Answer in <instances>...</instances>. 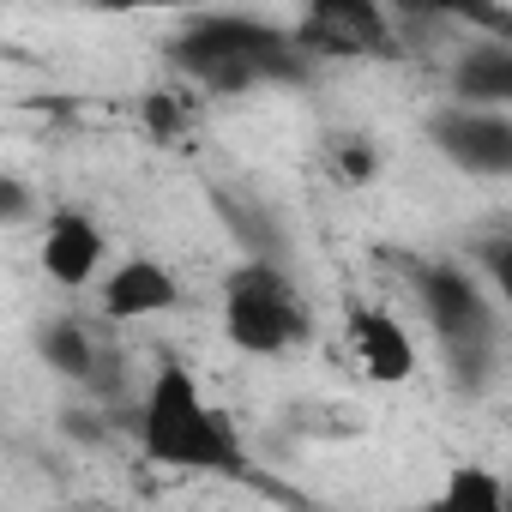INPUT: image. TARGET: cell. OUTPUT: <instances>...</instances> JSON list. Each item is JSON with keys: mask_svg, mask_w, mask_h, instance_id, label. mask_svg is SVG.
Here are the masks:
<instances>
[{"mask_svg": "<svg viewBox=\"0 0 512 512\" xmlns=\"http://www.w3.org/2000/svg\"><path fill=\"white\" fill-rule=\"evenodd\" d=\"M169 67L211 97H241L260 85H302L314 73V55L296 43V31H278L266 19L193 13L169 37Z\"/></svg>", "mask_w": 512, "mask_h": 512, "instance_id": "cell-1", "label": "cell"}, {"mask_svg": "<svg viewBox=\"0 0 512 512\" xmlns=\"http://www.w3.org/2000/svg\"><path fill=\"white\" fill-rule=\"evenodd\" d=\"M139 452L163 470H193V476H241V464H247L229 416L205 398V386L181 362H157V374L145 386Z\"/></svg>", "mask_w": 512, "mask_h": 512, "instance_id": "cell-2", "label": "cell"}, {"mask_svg": "<svg viewBox=\"0 0 512 512\" xmlns=\"http://www.w3.org/2000/svg\"><path fill=\"white\" fill-rule=\"evenodd\" d=\"M398 266H404V284H410L422 320L434 326V338L446 350L452 386L458 392H482L494 380V362H500L494 302L482 296V284L464 266H446V260H398Z\"/></svg>", "mask_w": 512, "mask_h": 512, "instance_id": "cell-3", "label": "cell"}, {"mask_svg": "<svg viewBox=\"0 0 512 512\" xmlns=\"http://www.w3.org/2000/svg\"><path fill=\"white\" fill-rule=\"evenodd\" d=\"M223 338L241 356H290L314 338V308L290 266H278L272 253H247L223 278Z\"/></svg>", "mask_w": 512, "mask_h": 512, "instance_id": "cell-4", "label": "cell"}, {"mask_svg": "<svg viewBox=\"0 0 512 512\" xmlns=\"http://www.w3.org/2000/svg\"><path fill=\"white\" fill-rule=\"evenodd\" d=\"M392 0H302L296 43L314 61H404Z\"/></svg>", "mask_w": 512, "mask_h": 512, "instance_id": "cell-5", "label": "cell"}, {"mask_svg": "<svg viewBox=\"0 0 512 512\" xmlns=\"http://www.w3.org/2000/svg\"><path fill=\"white\" fill-rule=\"evenodd\" d=\"M428 139L440 145V157L452 169H464L476 181H506L512 175V109L452 97L446 109L428 115Z\"/></svg>", "mask_w": 512, "mask_h": 512, "instance_id": "cell-6", "label": "cell"}, {"mask_svg": "<svg viewBox=\"0 0 512 512\" xmlns=\"http://www.w3.org/2000/svg\"><path fill=\"white\" fill-rule=\"evenodd\" d=\"M103 253H109V241L85 211H73V205L49 211V223H43V272L61 290H85L103 272Z\"/></svg>", "mask_w": 512, "mask_h": 512, "instance_id": "cell-7", "label": "cell"}, {"mask_svg": "<svg viewBox=\"0 0 512 512\" xmlns=\"http://www.w3.org/2000/svg\"><path fill=\"white\" fill-rule=\"evenodd\" d=\"M350 350H356L362 374L380 380V386H404V380L416 374V344H410V332H404L386 308H374V302H356V308H350Z\"/></svg>", "mask_w": 512, "mask_h": 512, "instance_id": "cell-8", "label": "cell"}, {"mask_svg": "<svg viewBox=\"0 0 512 512\" xmlns=\"http://www.w3.org/2000/svg\"><path fill=\"white\" fill-rule=\"evenodd\" d=\"M175 302H181V284H175L169 266H157V260H127V266H115V272L97 284L103 320H151V314H169Z\"/></svg>", "mask_w": 512, "mask_h": 512, "instance_id": "cell-9", "label": "cell"}, {"mask_svg": "<svg viewBox=\"0 0 512 512\" xmlns=\"http://www.w3.org/2000/svg\"><path fill=\"white\" fill-rule=\"evenodd\" d=\"M452 97L512 109V37H476L452 67Z\"/></svg>", "mask_w": 512, "mask_h": 512, "instance_id": "cell-10", "label": "cell"}, {"mask_svg": "<svg viewBox=\"0 0 512 512\" xmlns=\"http://www.w3.org/2000/svg\"><path fill=\"white\" fill-rule=\"evenodd\" d=\"M398 19H440V25H464L482 37H512V7L506 0H392Z\"/></svg>", "mask_w": 512, "mask_h": 512, "instance_id": "cell-11", "label": "cell"}, {"mask_svg": "<svg viewBox=\"0 0 512 512\" xmlns=\"http://www.w3.org/2000/svg\"><path fill=\"white\" fill-rule=\"evenodd\" d=\"M43 356H49V368H61L67 380H97V368H103L91 326L73 320V314H67V320H49V332H43Z\"/></svg>", "mask_w": 512, "mask_h": 512, "instance_id": "cell-12", "label": "cell"}, {"mask_svg": "<svg viewBox=\"0 0 512 512\" xmlns=\"http://www.w3.org/2000/svg\"><path fill=\"white\" fill-rule=\"evenodd\" d=\"M440 500H446V506H458V512H506V482H500V476H488L482 464H458V470L446 476Z\"/></svg>", "mask_w": 512, "mask_h": 512, "instance_id": "cell-13", "label": "cell"}, {"mask_svg": "<svg viewBox=\"0 0 512 512\" xmlns=\"http://www.w3.org/2000/svg\"><path fill=\"white\" fill-rule=\"evenodd\" d=\"M476 260H482V278L494 284V296L512 308V235H488L476 247Z\"/></svg>", "mask_w": 512, "mask_h": 512, "instance_id": "cell-14", "label": "cell"}, {"mask_svg": "<svg viewBox=\"0 0 512 512\" xmlns=\"http://www.w3.org/2000/svg\"><path fill=\"white\" fill-rule=\"evenodd\" d=\"M145 127H151L157 139H181V127H187V109H181L175 97H151V103H145Z\"/></svg>", "mask_w": 512, "mask_h": 512, "instance_id": "cell-15", "label": "cell"}, {"mask_svg": "<svg viewBox=\"0 0 512 512\" xmlns=\"http://www.w3.org/2000/svg\"><path fill=\"white\" fill-rule=\"evenodd\" d=\"M338 175H344L350 187H362V181L374 175V145H368V139H344V145H338Z\"/></svg>", "mask_w": 512, "mask_h": 512, "instance_id": "cell-16", "label": "cell"}, {"mask_svg": "<svg viewBox=\"0 0 512 512\" xmlns=\"http://www.w3.org/2000/svg\"><path fill=\"white\" fill-rule=\"evenodd\" d=\"M25 211H31V193L19 175H7L0 181V223H25Z\"/></svg>", "mask_w": 512, "mask_h": 512, "instance_id": "cell-17", "label": "cell"}, {"mask_svg": "<svg viewBox=\"0 0 512 512\" xmlns=\"http://www.w3.org/2000/svg\"><path fill=\"white\" fill-rule=\"evenodd\" d=\"M97 13H169V7H181V0H91Z\"/></svg>", "mask_w": 512, "mask_h": 512, "instance_id": "cell-18", "label": "cell"}]
</instances>
